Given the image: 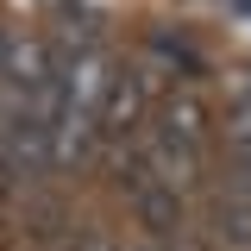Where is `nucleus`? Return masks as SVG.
Returning a JSON list of instances; mask_svg holds the SVG:
<instances>
[{
	"mask_svg": "<svg viewBox=\"0 0 251 251\" xmlns=\"http://www.w3.org/2000/svg\"><path fill=\"white\" fill-rule=\"evenodd\" d=\"M151 132H157V138H170V145H182V151H195V157H207V138H214V107H207L195 88H176L163 107H157Z\"/></svg>",
	"mask_w": 251,
	"mask_h": 251,
	"instance_id": "obj_1",
	"label": "nucleus"
},
{
	"mask_svg": "<svg viewBox=\"0 0 251 251\" xmlns=\"http://www.w3.org/2000/svg\"><path fill=\"white\" fill-rule=\"evenodd\" d=\"M69 226H75V214L63 207L57 195H44V201H38V207L25 214V226H19V239H31V245H50V239H63Z\"/></svg>",
	"mask_w": 251,
	"mask_h": 251,
	"instance_id": "obj_4",
	"label": "nucleus"
},
{
	"mask_svg": "<svg viewBox=\"0 0 251 251\" xmlns=\"http://www.w3.org/2000/svg\"><path fill=\"white\" fill-rule=\"evenodd\" d=\"M126 201H132V220L145 226V239H176L182 220H188V195L170 188V182H151V176L126 188Z\"/></svg>",
	"mask_w": 251,
	"mask_h": 251,
	"instance_id": "obj_2",
	"label": "nucleus"
},
{
	"mask_svg": "<svg viewBox=\"0 0 251 251\" xmlns=\"http://www.w3.org/2000/svg\"><path fill=\"white\" fill-rule=\"evenodd\" d=\"M6 50H13V31L0 25V75H6Z\"/></svg>",
	"mask_w": 251,
	"mask_h": 251,
	"instance_id": "obj_9",
	"label": "nucleus"
},
{
	"mask_svg": "<svg viewBox=\"0 0 251 251\" xmlns=\"http://www.w3.org/2000/svg\"><path fill=\"white\" fill-rule=\"evenodd\" d=\"M151 57H157V63H170V69H182L188 82L207 69V63H201V50H195L188 38H176V31H151Z\"/></svg>",
	"mask_w": 251,
	"mask_h": 251,
	"instance_id": "obj_5",
	"label": "nucleus"
},
{
	"mask_svg": "<svg viewBox=\"0 0 251 251\" xmlns=\"http://www.w3.org/2000/svg\"><path fill=\"white\" fill-rule=\"evenodd\" d=\"M63 251H126L113 239V226H100V220H75L69 232H63Z\"/></svg>",
	"mask_w": 251,
	"mask_h": 251,
	"instance_id": "obj_6",
	"label": "nucleus"
},
{
	"mask_svg": "<svg viewBox=\"0 0 251 251\" xmlns=\"http://www.w3.org/2000/svg\"><path fill=\"white\" fill-rule=\"evenodd\" d=\"M214 232L226 251H251V195L245 188H226L214 207Z\"/></svg>",
	"mask_w": 251,
	"mask_h": 251,
	"instance_id": "obj_3",
	"label": "nucleus"
},
{
	"mask_svg": "<svg viewBox=\"0 0 251 251\" xmlns=\"http://www.w3.org/2000/svg\"><path fill=\"white\" fill-rule=\"evenodd\" d=\"M19 195H25V176H19V163H13V157L0 151V207H13Z\"/></svg>",
	"mask_w": 251,
	"mask_h": 251,
	"instance_id": "obj_7",
	"label": "nucleus"
},
{
	"mask_svg": "<svg viewBox=\"0 0 251 251\" xmlns=\"http://www.w3.org/2000/svg\"><path fill=\"white\" fill-rule=\"evenodd\" d=\"M226 107H245V113H251V69H239V82H232V100H226Z\"/></svg>",
	"mask_w": 251,
	"mask_h": 251,
	"instance_id": "obj_8",
	"label": "nucleus"
}]
</instances>
